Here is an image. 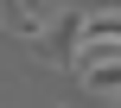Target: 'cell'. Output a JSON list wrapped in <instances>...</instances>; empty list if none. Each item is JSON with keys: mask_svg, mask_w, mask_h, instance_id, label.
<instances>
[{"mask_svg": "<svg viewBox=\"0 0 121 108\" xmlns=\"http://www.w3.org/2000/svg\"><path fill=\"white\" fill-rule=\"evenodd\" d=\"M77 83H83V96H121V57H96V64H77Z\"/></svg>", "mask_w": 121, "mask_h": 108, "instance_id": "obj_2", "label": "cell"}, {"mask_svg": "<svg viewBox=\"0 0 121 108\" xmlns=\"http://www.w3.org/2000/svg\"><path fill=\"white\" fill-rule=\"evenodd\" d=\"M96 57H121V13H83L70 70H77V64H96Z\"/></svg>", "mask_w": 121, "mask_h": 108, "instance_id": "obj_1", "label": "cell"}]
</instances>
